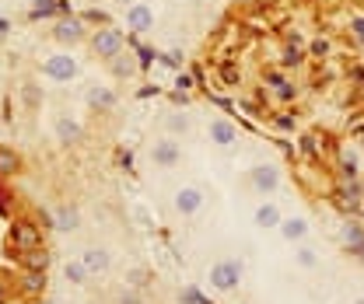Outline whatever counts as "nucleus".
I'll return each instance as SVG.
<instances>
[{
  "mask_svg": "<svg viewBox=\"0 0 364 304\" xmlns=\"http://www.w3.org/2000/svg\"><path fill=\"white\" fill-rule=\"evenodd\" d=\"M88 49L95 60H102V63H112L123 49H127V36L119 32V28H112V25H105V28H95L88 36Z\"/></svg>",
  "mask_w": 364,
  "mask_h": 304,
  "instance_id": "obj_1",
  "label": "nucleus"
},
{
  "mask_svg": "<svg viewBox=\"0 0 364 304\" xmlns=\"http://www.w3.org/2000/svg\"><path fill=\"white\" fill-rule=\"evenodd\" d=\"M43 245V227L28 217H14L7 227V249L18 256V252H28V249H39Z\"/></svg>",
  "mask_w": 364,
  "mask_h": 304,
  "instance_id": "obj_2",
  "label": "nucleus"
},
{
  "mask_svg": "<svg viewBox=\"0 0 364 304\" xmlns=\"http://www.w3.org/2000/svg\"><path fill=\"white\" fill-rule=\"evenodd\" d=\"M242 276H245V266L238 259H218L210 266V273H207V280H210V287L218 294H235L238 283H242Z\"/></svg>",
  "mask_w": 364,
  "mask_h": 304,
  "instance_id": "obj_3",
  "label": "nucleus"
},
{
  "mask_svg": "<svg viewBox=\"0 0 364 304\" xmlns=\"http://www.w3.org/2000/svg\"><path fill=\"white\" fill-rule=\"evenodd\" d=\"M77 60H74V53L70 49H63V53H53V56H46L43 60V77L46 81H56V85H70L74 77H77Z\"/></svg>",
  "mask_w": 364,
  "mask_h": 304,
  "instance_id": "obj_4",
  "label": "nucleus"
},
{
  "mask_svg": "<svg viewBox=\"0 0 364 304\" xmlns=\"http://www.w3.org/2000/svg\"><path fill=\"white\" fill-rule=\"evenodd\" d=\"M333 203H336L343 214L361 217V210H364V182L361 178H354V182H336V185H333Z\"/></svg>",
  "mask_w": 364,
  "mask_h": 304,
  "instance_id": "obj_5",
  "label": "nucleus"
},
{
  "mask_svg": "<svg viewBox=\"0 0 364 304\" xmlns=\"http://www.w3.org/2000/svg\"><path fill=\"white\" fill-rule=\"evenodd\" d=\"M88 25L81 21V14H70V18H56V25H53V39L60 45H67V49H74V45L88 43Z\"/></svg>",
  "mask_w": 364,
  "mask_h": 304,
  "instance_id": "obj_6",
  "label": "nucleus"
},
{
  "mask_svg": "<svg viewBox=\"0 0 364 304\" xmlns=\"http://www.w3.org/2000/svg\"><path fill=\"white\" fill-rule=\"evenodd\" d=\"M280 182H284V175H280V168L270 165V161H259V165H252V168H249V185H252L256 192H263V196L277 192V189H280Z\"/></svg>",
  "mask_w": 364,
  "mask_h": 304,
  "instance_id": "obj_7",
  "label": "nucleus"
},
{
  "mask_svg": "<svg viewBox=\"0 0 364 304\" xmlns=\"http://www.w3.org/2000/svg\"><path fill=\"white\" fill-rule=\"evenodd\" d=\"M14 287H18L21 298L36 301V298H43L46 287H49V273H46V269H21L18 280H14Z\"/></svg>",
  "mask_w": 364,
  "mask_h": 304,
  "instance_id": "obj_8",
  "label": "nucleus"
},
{
  "mask_svg": "<svg viewBox=\"0 0 364 304\" xmlns=\"http://www.w3.org/2000/svg\"><path fill=\"white\" fill-rule=\"evenodd\" d=\"M305 63H309V49H305V43H301L298 36H284L277 67H284V70H301Z\"/></svg>",
  "mask_w": 364,
  "mask_h": 304,
  "instance_id": "obj_9",
  "label": "nucleus"
},
{
  "mask_svg": "<svg viewBox=\"0 0 364 304\" xmlns=\"http://www.w3.org/2000/svg\"><path fill=\"white\" fill-rule=\"evenodd\" d=\"M203 189H196V185H182L176 189V196H172V207H176V214L179 217H196L200 210H203Z\"/></svg>",
  "mask_w": 364,
  "mask_h": 304,
  "instance_id": "obj_10",
  "label": "nucleus"
},
{
  "mask_svg": "<svg viewBox=\"0 0 364 304\" xmlns=\"http://www.w3.org/2000/svg\"><path fill=\"white\" fill-rule=\"evenodd\" d=\"M151 161H154V168H176L182 161V147L176 143V136H161V140H154V147H151Z\"/></svg>",
  "mask_w": 364,
  "mask_h": 304,
  "instance_id": "obj_11",
  "label": "nucleus"
},
{
  "mask_svg": "<svg viewBox=\"0 0 364 304\" xmlns=\"http://www.w3.org/2000/svg\"><path fill=\"white\" fill-rule=\"evenodd\" d=\"M127 28H130V36H147V32H154V7H147L144 0H136L127 7Z\"/></svg>",
  "mask_w": 364,
  "mask_h": 304,
  "instance_id": "obj_12",
  "label": "nucleus"
},
{
  "mask_svg": "<svg viewBox=\"0 0 364 304\" xmlns=\"http://www.w3.org/2000/svg\"><path fill=\"white\" fill-rule=\"evenodd\" d=\"M207 140H210L214 147H235V143H238V126H235L228 116H214V119L207 123Z\"/></svg>",
  "mask_w": 364,
  "mask_h": 304,
  "instance_id": "obj_13",
  "label": "nucleus"
},
{
  "mask_svg": "<svg viewBox=\"0 0 364 304\" xmlns=\"http://www.w3.org/2000/svg\"><path fill=\"white\" fill-rule=\"evenodd\" d=\"M340 241L347 245V252L354 259H364V220L361 217H350L343 227H340Z\"/></svg>",
  "mask_w": 364,
  "mask_h": 304,
  "instance_id": "obj_14",
  "label": "nucleus"
},
{
  "mask_svg": "<svg viewBox=\"0 0 364 304\" xmlns=\"http://www.w3.org/2000/svg\"><path fill=\"white\" fill-rule=\"evenodd\" d=\"M277 231H280V238H284L287 245H301V241L309 238L312 224H309L305 217H284V220H280V227H277Z\"/></svg>",
  "mask_w": 364,
  "mask_h": 304,
  "instance_id": "obj_15",
  "label": "nucleus"
},
{
  "mask_svg": "<svg viewBox=\"0 0 364 304\" xmlns=\"http://www.w3.org/2000/svg\"><path fill=\"white\" fill-rule=\"evenodd\" d=\"M85 102H88L95 112H112L116 102H119V94H116L112 87H105V85H91L88 94H85Z\"/></svg>",
  "mask_w": 364,
  "mask_h": 304,
  "instance_id": "obj_16",
  "label": "nucleus"
},
{
  "mask_svg": "<svg viewBox=\"0 0 364 304\" xmlns=\"http://www.w3.org/2000/svg\"><path fill=\"white\" fill-rule=\"evenodd\" d=\"M336 178L340 182H354V178H361V161H358V154L350 151V147H343L340 151V158H336Z\"/></svg>",
  "mask_w": 364,
  "mask_h": 304,
  "instance_id": "obj_17",
  "label": "nucleus"
},
{
  "mask_svg": "<svg viewBox=\"0 0 364 304\" xmlns=\"http://www.w3.org/2000/svg\"><path fill=\"white\" fill-rule=\"evenodd\" d=\"M109 70H112V77H119V81H130L136 70H140V60H136L134 49H123L112 63H109Z\"/></svg>",
  "mask_w": 364,
  "mask_h": 304,
  "instance_id": "obj_18",
  "label": "nucleus"
},
{
  "mask_svg": "<svg viewBox=\"0 0 364 304\" xmlns=\"http://www.w3.org/2000/svg\"><path fill=\"white\" fill-rule=\"evenodd\" d=\"M280 220H284V214H280V207H277V203H259V207H256V214H252V224H256L259 231H277V227H280Z\"/></svg>",
  "mask_w": 364,
  "mask_h": 304,
  "instance_id": "obj_19",
  "label": "nucleus"
},
{
  "mask_svg": "<svg viewBox=\"0 0 364 304\" xmlns=\"http://www.w3.org/2000/svg\"><path fill=\"white\" fill-rule=\"evenodd\" d=\"M18 262H21V269H46L49 273V266H53V252L39 245V249H28V252H18Z\"/></svg>",
  "mask_w": 364,
  "mask_h": 304,
  "instance_id": "obj_20",
  "label": "nucleus"
},
{
  "mask_svg": "<svg viewBox=\"0 0 364 304\" xmlns=\"http://www.w3.org/2000/svg\"><path fill=\"white\" fill-rule=\"evenodd\" d=\"M218 77H221V85L225 87H242V81H245V74H242V67H238L235 56H221V63H218Z\"/></svg>",
  "mask_w": 364,
  "mask_h": 304,
  "instance_id": "obj_21",
  "label": "nucleus"
},
{
  "mask_svg": "<svg viewBox=\"0 0 364 304\" xmlns=\"http://www.w3.org/2000/svg\"><path fill=\"white\" fill-rule=\"evenodd\" d=\"M81 262L88 266V269H91V276H95V273H105V269L112 266V256H109L105 249L91 245V249H85V252H81Z\"/></svg>",
  "mask_w": 364,
  "mask_h": 304,
  "instance_id": "obj_22",
  "label": "nucleus"
},
{
  "mask_svg": "<svg viewBox=\"0 0 364 304\" xmlns=\"http://www.w3.org/2000/svg\"><path fill=\"white\" fill-rule=\"evenodd\" d=\"M60 18V0H32L28 21H56Z\"/></svg>",
  "mask_w": 364,
  "mask_h": 304,
  "instance_id": "obj_23",
  "label": "nucleus"
},
{
  "mask_svg": "<svg viewBox=\"0 0 364 304\" xmlns=\"http://www.w3.org/2000/svg\"><path fill=\"white\" fill-rule=\"evenodd\" d=\"M53 130H56V140H60L63 147L77 143V140H81V133H85V130H81V123H74V119H67V116H60Z\"/></svg>",
  "mask_w": 364,
  "mask_h": 304,
  "instance_id": "obj_24",
  "label": "nucleus"
},
{
  "mask_svg": "<svg viewBox=\"0 0 364 304\" xmlns=\"http://www.w3.org/2000/svg\"><path fill=\"white\" fill-rule=\"evenodd\" d=\"M53 227H56V231H77V227H81L77 207H56V210H53Z\"/></svg>",
  "mask_w": 364,
  "mask_h": 304,
  "instance_id": "obj_25",
  "label": "nucleus"
},
{
  "mask_svg": "<svg viewBox=\"0 0 364 304\" xmlns=\"http://www.w3.org/2000/svg\"><path fill=\"white\" fill-rule=\"evenodd\" d=\"M270 126L277 133H294L298 130V112L287 105V109H280V112H270Z\"/></svg>",
  "mask_w": 364,
  "mask_h": 304,
  "instance_id": "obj_26",
  "label": "nucleus"
},
{
  "mask_svg": "<svg viewBox=\"0 0 364 304\" xmlns=\"http://www.w3.org/2000/svg\"><path fill=\"white\" fill-rule=\"evenodd\" d=\"M21 172V154L14 147H4L0 143V178H11V175Z\"/></svg>",
  "mask_w": 364,
  "mask_h": 304,
  "instance_id": "obj_27",
  "label": "nucleus"
},
{
  "mask_svg": "<svg viewBox=\"0 0 364 304\" xmlns=\"http://www.w3.org/2000/svg\"><path fill=\"white\" fill-rule=\"evenodd\" d=\"M322 136L318 133H301L298 136V151L309 158V161H322V143H318Z\"/></svg>",
  "mask_w": 364,
  "mask_h": 304,
  "instance_id": "obj_28",
  "label": "nucleus"
},
{
  "mask_svg": "<svg viewBox=\"0 0 364 304\" xmlns=\"http://www.w3.org/2000/svg\"><path fill=\"white\" fill-rule=\"evenodd\" d=\"M270 94H273V102H277V105H284V109H287V105H294V102H298V94H301V85H294V81L287 77V81L277 87V91H270Z\"/></svg>",
  "mask_w": 364,
  "mask_h": 304,
  "instance_id": "obj_29",
  "label": "nucleus"
},
{
  "mask_svg": "<svg viewBox=\"0 0 364 304\" xmlns=\"http://www.w3.org/2000/svg\"><path fill=\"white\" fill-rule=\"evenodd\" d=\"M165 130H168V136H186V133L193 130V123H189V116H186V112L176 109V112H168V116H165Z\"/></svg>",
  "mask_w": 364,
  "mask_h": 304,
  "instance_id": "obj_30",
  "label": "nucleus"
},
{
  "mask_svg": "<svg viewBox=\"0 0 364 304\" xmlns=\"http://www.w3.org/2000/svg\"><path fill=\"white\" fill-rule=\"evenodd\" d=\"M305 49H309V60H316V63H326L333 56V43L326 36H316L312 43H305Z\"/></svg>",
  "mask_w": 364,
  "mask_h": 304,
  "instance_id": "obj_31",
  "label": "nucleus"
},
{
  "mask_svg": "<svg viewBox=\"0 0 364 304\" xmlns=\"http://www.w3.org/2000/svg\"><path fill=\"white\" fill-rule=\"evenodd\" d=\"M294 266H298V269H316L318 252L312 249V245H305V241H301V245H294Z\"/></svg>",
  "mask_w": 364,
  "mask_h": 304,
  "instance_id": "obj_32",
  "label": "nucleus"
},
{
  "mask_svg": "<svg viewBox=\"0 0 364 304\" xmlns=\"http://www.w3.org/2000/svg\"><path fill=\"white\" fill-rule=\"evenodd\" d=\"M63 276H67L70 283H77V287H81V283H88L91 269H88V266H85L81 259H70L67 266H63Z\"/></svg>",
  "mask_w": 364,
  "mask_h": 304,
  "instance_id": "obj_33",
  "label": "nucleus"
},
{
  "mask_svg": "<svg viewBox=\"0 0 364 304\" xmlns=\"http://www.w3.org/2000/svg\"><path fill=\"white\" fill-rule=\"evenodd\" d=\"M81 21H85V25H95V28H105V25H112L109 11H102V7H88V11H81Z\"/></svg>",
  "mask_w": 364,
  "mask_h": 304,
  "instance_id": "obj_34",
  "label": "nucleus"
},
{
  "mask_svg": "<svg viewBox=\"0 0 364 304\" xmlns=\"http://www.w3.org/2000/svg\"><path fill=\"white\" fill-rule=\"evenodd\" d=\"M347 32L354 36L358 45H364V11H354V14L347 18Z\"/></svg>",
  "mask_w": 364,
  "mask_h": 304,
  "instance_id": "obj_35",
  "label": "nucleus"
},
{
  "mask_svg": "<svg viewBox=\"0 0 364 304\" xmlns=\"http://www.w3.org/2000/svg\"><path fill=\"white\" fill-rule=\"evenodd\" d=\"M347 85L354 87V91H364V60L347 67Z\"/></svg>",
  "mask_w": 364,
  "mask_h": 304,
  "instance_id": "obj_36",
  "label": "nucleus"
},
{
  "mask_svg": "<svg viewBox=\"0 0 364 304\" xmlns=\"http://www.w3.org/2000/svg\"><path fill=\"white\" fill-rule=\"evenodd\" d=\"M158 60H161V63H165L168 70H176V74H179V70H182V53H179V49H168V53H158Z\"/></svg>",
  "mask_w": 364,
  "mask_h": 304,
  "instance_id": "obj_37",
  "label": "nucleus"
},
{
  "mask_svg": "<svg viewBox=\"0 0 364 304\" xmlns=\"http://www.w3.org/2000/svg\"><path fill=\"white\" fill-rule=\"evenodd\" d=\"M179 304H210L196 287H182L179 291Z\"/></svg>",
  "mask_w": 364,
  "mask_h": 304,
  "instance_id": "obj_38",
  "label": "nucleus"
},
{
  "mask_svg": "<svg viewBox=\"0 0 364 304\" xmlns=\"http://www.w3.org/2000/svg\"><path fill=\"white\" fill-rule=\"evenodd\" d=\"M21 98H25V105H43V91L36 85H21Z\"/></svg>",
  "mask_w": 364,
  "mask_h": 304,
  "instance_id": "obj_39",
  "label": "nucleus"
},
{
  "mask_svg": "<svg viewBox=\"0 0 364 304\" xmlns=\"http://www.w3.org/2000/svg\"><path fill=\"white\" fill-rule=\"evenodd\" d=\"M116 161H119V168L134 172V151H130V147H119V151H116Z\"/></svg>",
  "mask_w": 364,
  "mask_h": 304,
  "instance_id": "obj_40",
  "label": "nucleus"
},
{
  "mask_svg": "<svg viewBox=\"0 0 364 304\" xmlns=\"http://www.w3.org/2000/svg\"><path fill=\"white\" fill-rule=\"evenodd\" d=\"M127 283H130V287H144V283H147V269H140V266L130 269V273H127Z\"/></svg>",
  "mask_w": 364,
  "mask_h": 304,
  "instance_id": "obj_41",
  "label": "nucleus"
},
{
  "mask_svg": "<svg viewBox=\"0 0 364 304\" xmlns=\"http://www.w3.org/2000/svg\"><path fill=\"white\" fill-rule=\"evenodd\" d=\"M176 87H179V91H193V87H196V77L186 74V70H179V74H176Z\"/></svg>",
  "mask_w": 364,
  "mask_h": 304,
  "instance_id": "obj_42",
  "label": "nucleus"
},
{
  "mask_svg": "<svg viewBox=\"0 0 364 304\" xmlns=\"http://www.w3.org/2000/svg\"><path fill=\"white\" fill-rule=\"evenodd\" d=\"M168 98H172V105H182V109L189 105V91H179V87H172V91H168Z\"/></svg>",
  "mask_w": 364,
  "mask_h": 304,
  "instance_id": "obj_43",
  "label": "nucleus"
},
{
  "mask_svg": "<svg viewBox=\"0 0 364 304\" xmlns=\"http://www.w3.org/2000/svg\"><path fill=\"white\" fill-rule=\"evenodd\" d=\"M116 304H144V301H140V294H134V291H123V294L116 298Z\"/></svg>",
  "mask_w": 364,
  "mask_h": 304,
  "instance_id": "obj_44",
  "label": "nucleus"
},
{
  "mask_svg": "<svg viewBox=\"0 0 364 304\" xmlns=\"http://www.w3.org/2000/svg\"><path fill=\"white\" fill-rule=\"evenodd\" d=\"M36 224H39V227H43V231H49V227H53V214H46V210H39V214H36Z\"/></svg>",
  "mask_w": 364,
  "mask_h": 304,
  "instance_id": "obj_45",
  "label": "nucleus"
},
{
  "mask_svg": "<svg viewBox=\"0 0 364 304\" xmlns=\"http://www.w3.org/2000/svg\"><path fill=\"white\" fill-rule=\"evenodd\" d=\"M347 133H350V136H364V116L354 119V123H347Z\"/></svg>",
  "mask_w": 364,
  "mask_h": 304,
  "instance_id": "obj_46",
  "label": "nucleus"
},
{
  "mask_svg": "<svg viewBox=\"0 0 364 304\" xmlns=\"http://www.w3.org/2000/svg\"><path fill=\"white\" fill-rule=\"evenodd\" d=\"M0 217H11V200H7L4 189H0Z\"/></svg>",
  "mask_w": 364,
  "mask_h": 304,
  "instance_id": "obj_47",
  "label": "nucleus"
},
{
  "mask_svg": "<svg viewBox=\"0 0 364 304\" xmlns=\"http://www.w3.org/2000/svg\"><path fill=\"white\" fill-rule=\"evenodd\" d=\"M70 14H77L74 4H70V0H60V18H70Z\"/></svg>",
  "mask_w": 364,
  "mask_h": 304,
  "instance_id": "obj_48",
  "label": "nucleus"
},
{
  "mask_svg": "<svg viewBox=\"0 0 364 304\" xmlns=\"http://www.w3.org/2000/svg\"><path fill=\"white\" fill-rule=\"evenodd\" d=\"M7 32H11V18L0 14V39H7Z\"/></svg>",
  "mask_w": 364,
  "mask_h": 304,
  "instance_id": "obj_49",
  "label": "nucleus"
},
{
  "mask_svg": "<svg viewBox=\"0 0 364 304\" xmlns=\"http://www.w3.org/2000/svg\"><path fill=\"white\" fill-rule=\"evenodd\" d=\"M151 94H161V87H158V85H154V87H151V85L140 87V98H151Z\"/></svg>",
  "mask_w": 364,
  "mask_h": 304,
  "instance_id": "obj_50",
  "label": "nucleus"
},
{
  "mask_svg": "<svg viewBox=\"0 0 364 304\" xmlns=\"http://www.w3.org/2000/svg\"><path fill=\"white\" fill-rule=\"evenodd\" d=\"M7 301H11V287L0 280V304H7Z\"/></svg>",
  "mask_w": 364,
  "mask_h": 304,
  "instance_id": "obj_51",
  "label": "nucleus"
},
{
  "mask_svg": "<svg viewBox=\"0 0 364 304\" xmlns=\"http://www.w3.org/2000/svg\"><path fill=\"white\" fill-rule=\"evenodd\" d=\"M116 4H123V7H130V4H136V0H116Z\"/></svg>",
  "mask_w": 364,
  "mask_h": 304,
  "instance_id": "obj_52",
  "label": "nucleus"
},
{
  "mask_svg": "<svg viewBox=\"0 0 364 304\" xmlns=\"http://www.w3.org/2000/svg\"><path fill=\"white\" fill-rule=\"evenodd\" d=\"M350 304H364V298H354V301H350Z\"/></svg>",
  "mask_w": 364,
  "mask_h": 304,
  "instance_id": "obj_53",
  "label": "nucleus"
},
{
  "mask_svg": "<svg viewBox=\"0 0 364 304\" xmlns=\"http://www.w3.org/2000/svg\"><path fill=\"white\" fill-rule=\"evenodd\" d=\"M361 220H364V210H361Z\"/></svg>",
  "mask_w": 364,
  "mask_h": 304,
  "instance_id": "obj_54",
  "label": "nucleus"
},
{
  "mask_svg": "<svg viewBox=\"0 0 364 304\" xmlns=\"http://www.w3.org/2000/svg\"><path fill=\"white\" fill-rule=\"evenodd\" d=\"M361 182H364V178H361Z\"/></svg>",
  "mask_w": 364,
  "mask_h": 304,
  "instance_id": "obj_55",
  "label": "nucleus"
}]
</instances>
